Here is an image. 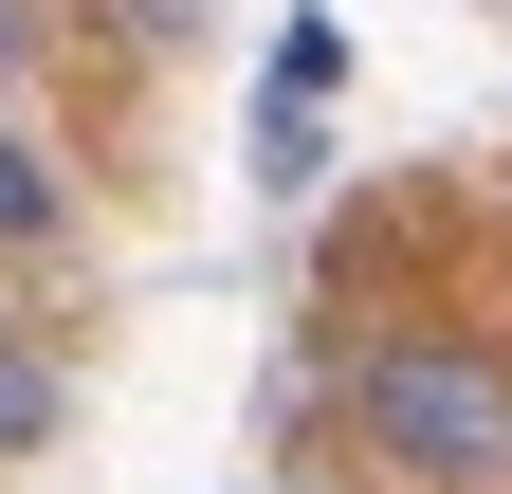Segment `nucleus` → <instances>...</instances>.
<instances>
[{"label": "nucleus", "instance_id": "nucleus-1", "mask_svg": "<svg viewBox=\"0 0 512 494\" xmlns=\"http://www.w3.org/2000/svg\"><path fill=\"white\" fill-rule=\"evenodd\" d=\"M330 403H348V440L403 476V494H512V348L494 330L403 312V330H366L330 366Z\"/></svg>", "mask_w": 512, "mask_h": 494}, {"label": "nucleus", "instance_id": "nucleus-2", "mask_svg": "<svg viewBox=\"0 0 512 494\" xmlns=\"http://www.w3.org/2000/svg\"><path fill=\"white\" fill-rule=\"evenodd\" d=\"M55 421H74V366L37 348V312H0V476L55 458Z\"/></svg>", "mask_w": 512, "mask_h": 494}, {"label": "nucleus", "instance_id": "nucleus-3", "mask_svg": "<svg viewBox=\"0 0 512 494\" xmlns=\"http://www.w3.org/2000/svg\"><path fill=\"white\" fill-rule=\"evenodd\" d=\"M55 238H74V165L0 110V257H55Z\"/></svg>", "mask_w": 512, "mask_h": 494}, {"label": "nucleus", "instance_id": "nucleus-4", "mask_svg": "<svg viewBox=\"0 0 512 494\" xmlns=\"http://www.w3.org/2000/svg\"><path fill=\"white\" fill-rule=\"evenodd\" d=\"M256 183H275V202H293V183H330V110H311V92L256 110Z\"/></svg>", "mask_w": 512, "mask_h": 494}, {"label": "nucleus", "instance_id": "nucleus-5", "mask_svg": "<svg viewBox=\"0 0 512 494\" xmlns=\"http://www.w3.org/2000/svg\"><path fill=\"white\" fill-rule=\"evenodd\" d=\"M55 55V0H0V110H19V74Z\"/></svg>", "mask_w": 512, "mask_h": 494}, {"label": "nucleus", "instance_id": "nucleus-6", "mask_svg": "<svg viewBox=\"0 0 512 494\" xmlns=\"http://www.w3.org/2000/svg\"><path fill=\"white\" fill-rule=\"evenodd\" d=\"M238 494H366V476H311V458H275V476H238Z\"/></svg>", "mask_w": 512, "mask_h": 494}]
</instances>
